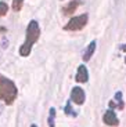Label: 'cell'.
<instances>
[{
  "instance_id": "obj_4",
  "label": "cell",
  "mask_w": 126,
  "mask_h": 127,
  "mask_svg": "<svg viewBox=\"0 0 126 127\" xmlns=\"http://www.w3.org/2000/svg\"><path fill=\"white\" fill-rule=\"evenodd\" d=\"M85 98H86L85 91H83L80 87H73L72 91H71V99H72L76 105H82L83 102H85Z\"/></svg>"
},
{
  "instance_id": "obj_3",
  "label": "cell",
  "mask_w": 126,
  "mask_h": 127,
  "mask_svg": "<svg viewBox=\"0 0 126 127\" xmlns=\"http://www.w3.org/2000/svg\"><path fill=\"white\" fill-rule=\"evenodd\" d=\"M87 24V14H83V15L79 17H73L69 19V22L64 26L65 31H80L82 28H85V25Z\"/></svg>"
},
{
  "instance_id": "obj_15",
  "label": "cell",
  "mask_w": 126,
  "mask_h": 127,
  "mask_svg": "<svg viewBox=\"0 0 126 127\" xmlns=\"http://www.w3.org/2000/svg\"><path fill=\"white\" fill-rule=\"evenodd\" d=\"M31 127H38V126H36V124H32V126Z\"/></svg>"
},
{
  "instance_id": "obj_5",
  "label": "cell",
  "mask_w": 126,
  "mask_h": 127,
  "mask_svg": "<svg viewBox=\"0 0 126 127\" xmlns=\"http://www.w3.org/2000/svg\"><path fill=\"white\" fill-rule=\"evenodd\" d=\"M103 122L108 126H118L119 124V120L117 118V113L112 111V108H110L108 111H105L104 116H103Z\"/></svg>"
},
{
  "instance_id": "obj_1",
  "label": "cell",
  "mask_w": 126,
  "mask_h": 127,
  "mask_svg": "<svg viewBox=\"0 0 126 127\" xmlns=\"http://www.w3.org/2000/svg\"><path fill=\"white\" fill-rule=\"evenodd\" d=\"M39 35H40L39 24H38V21L32 19L31 22H29L28 28H26V39H25V43H24V44L21 46V48H19V55H22V57H28V55L31 54L32 46L38 41Z\"/></svg>"
},
{
  "instance_id": "obj_7",
  "label": "cell",
  "mask_w": 126,
  "mask_h": 127,
  "mask_svg": "<svg viewBox=\"0 0 126 127\" xmlns=\"http://www.w3.org/2000/svg\"><path fill=\"white\" fill-rule=\"evenodd\" d=\"M94 50H96V41H91L90 44H89V47L86 48V51L83 53V61H89L91 58V55L94 54Z\"/></svg>"
},
{
  "instance_id": "obj_8",
  "label": "cell",
  "mask_w": 126,
  "mask_h": 127,
  "mask_svg": "<svg viewBox=\"0 0 126 127\" xmlns=\"http://www.w3.org/2000/svg\"><path fill=\"white\" fill-rule=\"evenodd\" d=\"M78 6H79V1H78V0H73V1H71L68 6H65V7L63 8L64 14H65V15H71V14H72L73 11L78 8Z\"/></svg>"
},
{
  "instance_id": "obj_6",
  "label": "cell",
  "mask_w": 126,
  "mask_h": 127,
  "mask_svg": "<svg viewBox=\"0 0 126 127\" xmlns=\"http://www.w3.org/2000/svg\"><path fill=\"white\" fill-rule=\"evenodd\" d=\"M75 80L78 83H86L89 80V72H87V69H86L85 65H80V66H79Z\"/></svg>"
},
{
  "instance_id": "obj_14",
  "label": "cell",
  "mask_w": 126,
  "mask_h": 127,
  "mask_svg": "<svg viewBox=\"0 0 126 127\" xmlns=\"http://www.w3.org/2000/svg\"><path fill=\"white\" fill-rule=\"evenodd\" d=\"M122 50H123V51H126V46H122Z\"/></svg>"
},
{
  "instance_id": "obj_13",
  "label": "cell",
  "mask_w": 126,
  "mask_h": 127,
  "mask_svg": "<svg viewBox=\"0 0 126 127\" xmlns=\"http://www.w3.org/2000/svg\"><path fill=\"white\" fill-rule=\"evenodd\" d=\"M65 113L68 115V116H73V118L76 116V112H73V109L71 108V102H68V104H66V106H65Z\"/></svg>"
},
{
  "instance_id": "obj_2",
  "label": "cell",
  "mask_w": 126,
  "mask_h": 127,
  "mask_svg": "<svg viewBox=\"0 0 126 127\" xmlns=\"http://www.w3.org/2000/svg\"><path fill=\"white\" fill-rule=\"evenodd\" d=\"M17 87L14 82L0 75V99L6 102L7 105H11L17 98Z\"/></svg>"
},
{
  "instance_id": "obj_10",
  "label": "cell",
  "mask_w": 126,
  "mask_h": 127,
  "mask_svg": "<svg viewBox=\"0 0 126 127\" xmlns=\"http://www.w3.org/2000/svg\"><path fill=\"white\" fill-rule=\"evenodd\" d=\"M115 99H117V102H118V105H117V108L118 109H123V99H122V93L121 91H118L117 94H115Z\"/></svg>"
},
{
  "instance_id": "obj_9",
  "label": "cell",
  "mask_w": 126,
  "mask_h": 127,
  "mask_svg": "<svg viewBox=\"0 0 126 127\" xmlns=\"http://www.w3.org/2000/svg\"><path fill=\"white\" fill-rule=\"evenodd\" d=\"M54 120H56V109L54 108H50V115H49V127H54L56 126V123H54Z\"/></svg>"
},
{
  "instance_id": "obj_12",
  "label": "cell",
  "mask_w": 126,
  "mask_h": 127,
  "mask_svg": "<svg viewBox=\"0 0 126 127\" xmlns=\"http://www.w3.org/2000/svg\"><path fill=\"white\" fill-rule=\"evenodd\" d=\"M7 11H8V6H7L4 1H0V17L6 15Z\"/></svg>"
},
{
  "instance_id": "obj_16",
  "label": "cell",
  "mask_w": 126,
  "mask_h": 127,
  "mask_svg": "<svg viewBox=\"0 0 126 127\" xmlns=\"http://www.w3.org/2000/svg\"><path fill=\"white\" fill-rule=\"evenodd\" d=\"M125 61H126V60H125Z\"/></svg>"
},
{
  "instance_id": "obj_11",
  "label": "cell",
  "mask_w": 126,
  "mask_h": 127,
  "mask_svg": "<svg viewBox=\"0 0 126 127\" xmlns=\"http://www.w3.org/2000/svg\"><path fill=\"white\" fill-rule=\"evenodd\" d=\"M22 4H24V0H14L13 1V10L14 11H19L22 8Z\"/></svg>"
}]
</instances>
